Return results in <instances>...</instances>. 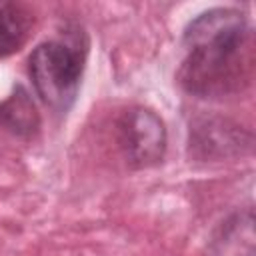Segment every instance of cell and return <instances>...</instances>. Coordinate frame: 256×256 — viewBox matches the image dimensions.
Instances as JSON below:
<instances>
[{
    "label": "cell",
    "mask_w": 256,
    "mask_h": 256,
    "mask_svg": "<svg viewBox=\"0 0 256 256\" xmlns=\"http://www.w3.org/2000/svg\"><path fill=\"white\" fill-rule=\"evenodd\" d=\"M118 146L134 168H150L162 162L166 152V126L162 118L144 106L122 112L116 122Z\"/></svg>",
    "instance_id": "obj_3"
},
{
    "label": "cell",
    "mask_w": 256,
    "mask_h": 256,
    "mask_svg": "<svg viewBox=\"0 0 256 256\" xmlns=\"http://www.w3.org/2000/svg\"><path fill=\"white\" fill-rule=\"evenodd\" d=\"M216 256H254V218L248 208L224 222L214 240Z\"/></svg>",
    "instance_id": "obj_6"
},
{
    "label": "cell",
    "mask_w": 256,
    "mask_h": 256,
    "mask_svg": "<svg viewBox=\"0 0 256 256\" xmlns=\"http://www.w3.org/2000/svg\"><path fill=\"white\" fill-rule=\"evenodd\" d=\"M82 70L84 56L60 40L38 44L28 58V74L36 94L56 112H66L74 104Z\"/></svg>",
    "instance_id": "obj_2"
},
{
    "label": "cell",
    "mask_w": 256,
    "mask_h": 256,
    "mask_svg": "<svg viewBox=\"0 0 256 256\" xmlns=\"http://www.w3.org/2000/svg\"><path fill=\"white\" fill-rule=\"evenodd\" d=\"M184 60L178 84L198 98H226L244 92L254 78V32L240 10L212 8L184 30Z\"/></svg>",
    "instance_id": "obj_1"
},
{
    "label": "cell",
    "mask_w": 256,
    "mask_h": 256,
    "mask_svg": "<svg viewBox=\"0 0 256 256\" xmlns=\"http://www.w3.org/2000/svg\"><path fill=\"white\" fill-rule=\"evenodd\" d=\"M252 136L226 118H200L190 124L188 150L200 160H222L250 152Z\"/></svg>",
    "instance_id": "obj_4"
},
{
    "label": "cell",
    "mask_w": 256,
    "mask_h": 256,
    "mask_svg": "<svg viewBox=\"0 0 256 256\" xmlns=\"http://www.w3.org/2000/svg\"><path fill=\"white\" fill-rule=\"evenodd\" d=\"M0 126L16 136H32L38 130L40 116L36 104L22 86H16L0 104Z\"/></svg>",
    "instance_id": "obj_5"
},
{
    "label": "cell",
    "mask_w": 256,
    "mask_h": 256,
    "mask_svg": "<svg viewBox=\"0 0 256 256\" xmlns=\"http://www.w3.org/2000/svg\"><path fill=\"white\" fill-rule=\"evenodd\" d=\"M34 14L22 4H4L0 8V56L18 52L32 36Z\"/></svg>",
    "instance_id": "obj_7"
}]
</instances>
